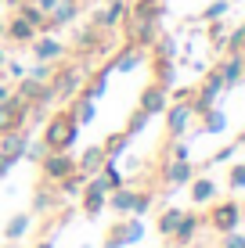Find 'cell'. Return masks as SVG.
<instances>
[{"mask_svg":"<svg viewBox=\"0 0 245 248\" xmlns=\"http://www.w3.org/2000/svg\"><path fill=\"white\" fill-rule=\"evenodd\" d=\"M238 216H242V209L234 202H224V205H216L213 209V216H209V223H213L220 234H227V230H234L238 227Z\"/></svg>","mask_w":245,"mask_h":248,"instance_id":"cell-6","label":"cell"},{"mask_svg":"<svg viewBox=\"0 0 245 248\" xmlns=\"http://www.w3.org/2000/svg\"><path fill=\"white\" fill-rule=\"evenodd\" d=\"M50 76H54V72H50V65H47V62H40V65L29 72V79H36V83H50Z\"/></svg>","mask_w":245,"mask_h":248,"instance_id":"cell-26","label":"cell"},{"mask_svg":"<svg viewBox=\"0 0 245 248\" xmlns=\"http://www.w3.org/2000/svg\"><path fill=\"white\" fill-rule=\"evenodd\" d=\"M105 148H90V151H83V158L76 162V169H80V173H98L101 166H105Z\"/></svg>","mask_w":245,"mask_h":248,"instance_id":"cell-16","label":"cell"},{"mask_svg":"<svg viewBox=\"0 0 245 248\" xmlns=\"http://www.w3.org/2000/svg\"><path fill=\"white\" fill-rule=\"evenodd\" d=\"M166 108H170V97H166V87H163V83H151V87H145V93H141V112L163 115Z\"/></svg>","mask_w":245,"mask_h":248,"instance_id":"cell-5","label":"cell"},{"mask_svg":"<svg viewBox=\"0 0 245 248\" xmlns=\"http://www.w3.org/2000/svg\"><path fill=\"white\" fill-rule=\"evenodd\" d=\"M126 11H130V7H126V0H108L105 11L94 15V25H98V29H112V25H119V22L126 18Z\"/></svg>","mask_w":245,"mask_h":248,"instance_id":"cell-7","label":"cell"},{"mask_svg":"<svg viewBox=\"0 0 245 248\" xmlns=\"http://www.w3.org/2000/svg\"><path fill=\"white\" fill-rule=\"evenodd\" d=\"M50 97H72V93H80L83 87V72L80 68H72V65H65L58 76H50Z\"/></svg>","mask_w":245,"mask_h":248,"instance_id":"cell-2","label":"cell"},{"mask_svg":"<svg viewBox=\"0 0 245 248\" xmlns=\"http://www.w3.org/2000/svg\"><path fill=\"white\" fill-rule=\"evenodd\" d=\"M191 115H195V112H191L188 101H180V105L166 108V130H170L173 137H177V133H184V130H188V123H191Z\"/></svg>","mask_w":245,"mask_h":248,"instance_id":"cell-8","label":"cell"},{"mask_svg":"<svg viewBox=\"0 0 245 248\" xmlns=\"http://www.w3.org/2000/svg\"><path fill=\"white\" fill-rule=\"evenodd\" d=\"M216 194V187H213V180H195V187H191V198H195L198 205L202 202H209Z\"/></svg>","mask_w":245,"mask_h":248,"instance_id":"cell-20","label":"cell"},{"mask_svg":"<svg viewBox=\"0 0 245 248\" xmlns=\"http://www.w3.org/2000/svg\"><path fill=\"white\" fill-rule=\"evenodd\" d=\"M231 187H234V191H242V187H245V166H234L231 169Z\"/></svg>","mask_w":245,"mask_h":248,"instance_id":"cell-27","label":"cell"},{"mask_svg":"<svg viewBox=\"0 0 245 248\" xmlns=\"http://www.w3.org/2000/svg\"><path fill=\"white\" fill-rule=\"evenodd\" d=\"M11 4H15V0H11Z\"/></svg>","mask_w":245,"mask_h":248,"instance_id":"cell-38","label":"cell"},{"mask_svg":"<svg viewBox=\"0 0 245 248\" xmlns=\"http://www.w3.org/2000/svg\"><path fill=\"white\" fill-rule=\"evenodd\" d=\"M123 148H126V133H115V137H108V144H105V155H108V158H115Z\"/></svg>","mask_w":245,"mask_h":248,"instance_id":"cell-24","label":"cell"},{"mask_svg":"<svg viewBox=\"0 0 245 248\" xmlns=\"http://www.w3.org/2000/svg\"><path fill=\"white\" fill-rule=\"evenodd\" d=\"M0 151H4V155L15 162V158H22L29 148H25V137L11 130V133H0Z\"/></svg>","mask_w":245,"mask_h":248,"instance_id":"cell-12","label":"cell"},{"mask_svg":"<svg viewBox=\"0 0 245 248\" xmlns=\"http://www.w3.org/2000/svg\"><path fill=\"white\" fill-rule=\"evenodd\" d=\"M7 97H11V90H7L4 83H0V101H7Z\"/></svg>","mask_w":245,"mask_h":248,"instance_id":"cell-34","label":"cell"},{"mask_svg":"<svg viewBox=\"0 0 245 248\" xmlns=\"http://www.w3.org/2000/svg\"><path fill=\"white\" fill-rule=\"evenodd\" d=\"M220 15H227V0H216L206 7V18H220Z\"/></svg>","mask_w":245,"mask_h":248,"instance_id":"cell-28","label":"cell"},{"mask_svg":"<svg viewBox=\"0 0 245 248\" xmlns=\"http://www.w3.org/2000/svg\"><path fill=\"white\" fill-rule=\"evenodd\" d=\"M40 248H50V245H40Z\"/></svg>","mask_w":245,"mask_h":248,"instance_id":"cell-36","label":"cell"},{"mask_svg":"<svg viewBox=\"0 0 245 248\" xmlns=\"http://www.w3.org/2000/svg\"><path fill=\"white\" fill-rule=\"evenodd\" d=\"M11 166H15V162H11V158H7V155H4V151H0V176H4V173H7V169H11Z\"/></svg>","mask_w":245,"mask_h":248,"instance_id":"cell-31","label":"cell"},{"mask_svg":"<svg viewBox=\"0 0 245 248\" xmlns=\"http://www.w3.org/2000/svg\"><path fill=\"white\" fill-rule=\"evenodd\" d=\"M0 4H4V0H0Z\"/></svg>","mask_w":245,"mask_h":248,"instance_id":"cell-37","label":"cell"},{"mask_svg":"<svg viewBox=\"0 0 245 248\" xmlns=\"http://www.w3.org/2000/svg\"><path fill=\"white\" fill-rule=\"evenodd\" d=\"M224 248H245V237H242V234H234V230H227V237H224Z\"/></svg>","mask_w":245,"mask_h":248,"instance_id":"cell-29","label":"cell"},{"mask_svg":"<svg viewBox=\"0 0 245 248\" xmlns=\"http://www.w3.org/2000/svg\"><path fill=\"white\" fill-rule=\"evenodd\" d=\"M33 54H36L40 62H54V58H62V54H65V47L58 44V40L44 36V40H33Z\"/></svg>","mask_w":245,"mask_h":248,"instance_id":"cell-14","label":"cell"},{"mask_svg":"<svg viewBox=\"0 0 245 248\" xmlns=\"http://www.w3.org/2000/svg\"><path fill=\"white\" fill-rule=\"evenodd\" d=\"M166 180H170V184H188V180H191V166H188V162H180V158H177L173 166L166 169Z\"/></svg>","mask_w":245,"mask_h":248,"instance_id":"cell-18","label":"cell"},{"mask_svg":"<svg viewBox=\"0 0 245 248\" xmlns=\"http://www.w3.org/2000/svg\"><path fill=\"white\" fill-rule=\"evenodd\" d=\"M141 62H145V47H126L119 58H115V68H119V72H130V68H137Z\"/></svg>","mask_w":245,"mask_h":248,"instance_id":"cell-17","label":"cell"},{"mask_svg":"<svg viewBox=\"0 0 245 248\" xmlns=\"http://www.w3.org/2000/svg\"><path fill=\"white\" fill-rule=\"evenodd\" d=\"M25 112H29V105H25L22 97H7V101H0V133L18 130V126L25 123Z\"/></svg>","mask_w":245,"mask_h":248,"instance_id":"cell-3","label":"cell"},{"mask_svg":"<svg viewBox=\"0 0 245 248\" xmlns=\"http://www.w3.org/2000/svg\"><path fill=\"white\" fill-rule=\"evenodd\" d=\"M15 15L25 18L33 29H44V25H47V11H44V7H36V4H18V7H15Z\"/></svg>","mask_w":245,"mask_h":248,"instance_id":"cell-15","label":"cell"},{"mask_svg":"<svg viewBox=\"0 0 245 248\" xmlns=\"http://www.w3.org/2000/svg\"><path fill=\"white\" fill-rule=\"evenodd\" d=\"M224 126H227L224 112H213V108H209V112H206V126H202V130H206V133H220Z\"/></svg>","mask_w":245,"mask_h":248,"instance_id":"cell-23","label":"cell"},{"mask_svg":"<svg viewBox=\"0 0 245 248\" xmlns=\"http://www.w3.org/2000/svg\"><path fill=\"white\" fill-rule=\"evenodd\" d=\"M76 15H80V4H76V0H58L47 11V25H65V22H72Z\"/></svg>","mask_w":245,"mask_h":248,"instance_id":"cell-10","label":"cell"},{"mask_svg":"<svg viewBox=\"0 0 245 248\" xmlns=\"http://www.w3.org/2000/svg\"><path fill=\"white\" fill-rule=\"evenodd\" d=\"M173 50H177V47H173V40H170V36L159 40V58H173Z\"/></svg>","mask_w":245,"mask_h":248,"instance_id":"cell-30","label":"cell"},{"mask_svg":"<svg viewBox=\"0 0 245 248\" xmlns=\"http://www.w3.org/2000/svg\"><path fill=\"white\" fill-rule=\"evenodd\" d=\"M54 4H58V0H36V7H44V11H50Z\"/></svg>","mask_w":245,"mask_h":248,"instance_id":"cell-33","label":"cell"},{"mask_svg":"<svg viewBox=\"0 0 245 248\" xmlns=\"http://www.w3.org/2000/svg\"><path fill=\"white\" fill-rule=\"evenodd\" d=\"M7 72H11V76H18V79H22V76H25V68H22L18 62H11V65H7Z\"/></svg>","mask_w":245,"mask_h":248,"instance_id":"cell-32","label":"cell"},{"mask_svg":"<svg viewBox=\"0 0 245 248\" xmlns=\"http://www.w3.org/2000/svg\"><path fill=\"white\" fill-rule=\"evenodd\" d=\"M195 230H198V216H180V223H177V241H188V237H195Z\"/></svg>","mask_w":245,"mask_h":248,"instance_id":"cell-19","label":"cell"},{"mask_svg":"<svg viewBox=\"0 0 245 248\" xmlns=\"http://www.w3.org/2000/svg\"><path fill=\"white\" fill-rule=\"evenodd\" d=\"M76 133H80V123L72 119V112H58L44 126V148L47 151H65L69 144H76Z\"/></svg>","mask_w":245,"mask_h":248,"instance_id":"cell-1","label":"cell"},{"mask_svg":"<svg viewBox=\"0 0 245 248\" xmlns=\"http://www.w3.org/2000/svg\"><path fill=\"white\" fill-rule=\"evenodd\" d=\"M4 36L15 40V44H33V40H36V29H33L25 18H18V15H15V18L4 25Z\"/></svg>","mask_w":245,"mask_h":248,"instance_id":"cell-9","label":"cell"},{"mask_svg":"<svg viewBox=\"0 0 245 248\" xmlns=\"http://www.w3.org/2000/svg\"><path fill=\"white\" fill-rule=\"evenodd\" d=\"M148 119H151V115H148V112H141V108H137V112L130 115V123H126V130H123V133H126V137L141 133V130H145V126H148Z\"/></svg>","mask_w":245,"mask_h":248,"instance_id":"cell-21","label":"cell"},{"mask_svg":"<svg viewBox=\"0 0 245 248\" xmlns=\"http://www.w3.org/2000/svg\"><path fill=\"white\" fill-rule=\"evenodd\" d=\"M105 198H108V184L101 180V176H98V180H90V184H87V194H83L87 212H98L101 205H105Z\"/></svg>","mask_w":245,"mask_h":248,"instance_id":"cell-11","label":"cell"},{"mask_svg":"<svg viewBox=\"0 0 245 248\" xmlns=\"http://www.w3.org/2000/svg\"><path fill=\"white\" fill-rule=\"evenodd\" d=\"M44 173H47V180H65L69 173H76V162L65 155V151H47L44 155Z\"/></svg>","mask_w":245,"mask_h":248,"instance_id":"cell-4","label":"cell"},{"mask_svg":"<svg viewBox=\"0 0 245 248\" xmlns=\"http://www.w3.org/2000/svg\"><path fill=\"white\" fill-rule=\"evenodd\" d=\"M216 72L224 76V87H234V83H238L242 76H245V58H242V54L227 58V62H224L220 68H216Z\"/></svg>","mask_w":245,"mask_h":248,"instance_id":"cell-13","label":"cell"},{"mask_svg":"<svg viewBox=\"0 0 245 248\" xmlns=\"http://www.w3.org/2000/svg\"><path fill=\"white\" fill-rule=\"evenodd\" d=\"M0 40H4V25H0Z\"/></svg>","mask_w":245,"mask_h":248,"instance_id":"cell-35","label":"cell"},{"mask_svg":"<svg viewBox=\"0 0 245 248\" xmlns=\"http://www.w3.org/2000/svg\"><path fill=\"white\" fill-rule=\"evenodd\" d=\"M180 216H184L180 209H170V212H163V219H159V230H163V234H173V230H177V223H180Z\"/></svg>","mask_w":245,"mask_h":248,"instance_id":"cell-22","label":"cell"},{"mask_svg":"<svg viewBox=\"0 0 245 248\" xmlns=\"http://www.w3.org/2000/svg\"><path fill=\"white\" fill-rule=\"evenodd\" d=\"M25 227H29V216H15L11 223H7L4 234H7V237H22V234H25Z\"/></svg>","mask_w":245,"mask_h":248,"instance_id":"cell-25","label":"cell"}]
</instances>
